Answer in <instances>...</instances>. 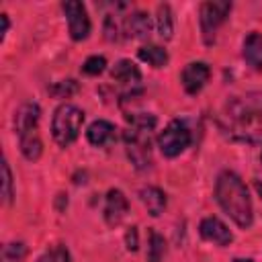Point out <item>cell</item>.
<instances>
[{
    "label": "cell",
    "mask_w": 262,
    "mask_h": 262,
    "mask_svg": "<svg viewBox=\"0 0 262 262\" xmlns=\"http://www.w3.org/2000/svg\"><path fill=\"white\" fill-rule=\"evenodd\" d=\"M215 201L223 209V213L239 227L248 229L254 223V207L250 199V190L239 174L233 170H223L215 180Z\"/></svg>",
    "instance_id": "cell-1"
},
{
    "label": "cell",
    "mask_w": 262,
    "mask_h": 262,
    "mask_svg": "<svg viewBox=\"0 0 262 262\" xmlns=\"http://www.w3.org/2000/svg\"><path fill=\"white\" fill-rule=\"evenodd\" d=\"M225 117L229 119V133L235 139L254 143L262 129V113L242 98H233L225 104Z\"/></svg>",
    "instance_id": "cell-2"
},
{
    "label": "cell",
    "mask_w": 262,
    "mask_h": 262,
    "mask_svg": "<svg viewBox=\"0 0 262 262\" xmlns=\"http://www.w3.org/2000/svg\"><path fill=\"white\" fill-rule=\"evenodd\" d=\"M84 125V111L72 102H63L53 111L51 117V137L59 147L72 145Z\"/></svg>",
    "instance_id": "cell-3"
},
{
    "label": "cell",
    "mask_w": 262,
    "mask_h": 262,
    "mask_svg": "<svg viewBox=\"0 0 262 262\" xmlns=\"http://www.w3.org/2000/svg\"><path fill=\"white\" fill-rule=\"evenodd\" d=\"M158 147L164 158H178L182 151L188 149L192 143V133L188 125L180 119H172L160 133H158Z\"/></svg>",
    "instance_id": "cell-4"
},
{
    "label": "cell",
    "mask_w": 262,
    "mask_h": 262,
    "mask_svg": "<svg viewBox=\"0 0 262 262\" xmlns=\"http://www.w3.org/2000/svg\"><path fill=\"white\" fill-rule=\"evenodd\" d=\"M231 8H233V4L231 2H225V0H209V2H203L201 4L199 25H201V35H203L205 45H213L215 43L217 31L227 20Z\"/></svg>",
    "instance_id": "cell-5"
},
{
    "label": "cell",
    "mask_w": 262,
    "mask_h": 262,
    "mask_svg": "<svg viewBox=\"0 0 262 262\" xmlns=\"http://www.w3.org/2000/svg\"><path fill=\"white\" fill-rule=\"evenodd\" d=\"M123 145L129 162L135 170H147L151 168V143L149 133L137 131V129H125L123 131Z\"/></svg>",
    "instance_id": "cell-6"
},
{
    "label": "cell",
    "mask_w": 262,
    "mask_h": 262,
    "mask_svg": "<svg viewBox=\"0 0 262 262\" xmlns=\"http://www.w3.org/2000/svg\"><path fill=\"white\" fill-rule=\"evenodd\" d=\"M61 10L66 14L68 20V33L72 37V41H84L90 37L92 31V23L88 16V10L82 2L78 0H66L61 2Z\"/></svg>",
    "instance_id": "cell-7"
},
{
    "label": "cell",
    "mask_w": 262,
    "mask_h": 262,
    "mask_svg": "<svg viewBox=\"0 0 262 262\" xmlns=\"http://www.w3.org/2000/svg\"><path fill=\"white\" fill-rule=\"evenodd\" d=\"M211 78V68L207 61H188L180 72V84L186 94H199Z\"/></svg>",
    "instance_id": "cell-8"
},
{
    "label": "cell",
    "mask_w": 262,
    "mask_h": 262,
    "mask_svg": "<svg viewBox=\"0 0 262 262\" xmlns=\"http://www.w3.org/2000/svg\"><path fill=\"white\" fill-rule=\"evenodd\" d=\"M129 213V199L121 188H111L104 196V207H102V217L108 227H117L123 223V219Z\"/></svg>",
    "instance_id": "cell-9"
},
{
    "label": "cell",
    "mask_w": 262,
    "mask_h": 262,
    "mask_svg": "<svg viewBox=\"0 0 262 262\" xmlns=\"http://www.w3.org/2000/svg\"><path fill=\"white\" fill-rule=\"evenodd\" d=\"M199 235H201L205 242L215 244V246H219V248H225V246H229V244L233 242L231 229H229L219 217H215V215H209V217L201 219V223H199Z\"/></svg>",
    "instance_id": "cell-10"
},
{
    "label": "cell",
    "mask_w": 262,
    "mask_h": 262,
    "mask_svg": "<svg viewBox=\"0 0 262 262\" xmlns=\"http://www.w3.org/2000/svg\"><path fill=\"white\" fill-rule=\"evenodd\" d=\"M121 31L127 39H147L151 33V18L143 10H135L127 14L121 23Z\"/></svg>",
    "instance_id": "cell-11"
},
{
    "label": "cell",
    "mask_w": 262,
    "mask_h": 262,
    "mask_svg": "<svg viewBox=\"0 0 262 262\" xmlns=\"http://www.w3.org/2000/svg\"><path fill=\"white\" fill-rule=\"evenodd\" d=\"M86 139L94 147H108L117 139V127H115V123H111L106 119H96L88 125Z\"/></svg>",
    "instance_id": "cell-12"
},
{
    "label": "cell",
    "mask_w": 262,
    "mask_h": 262,
    "mask_svg": "<svg viewBox=\"0 0 262 262\" xmlns=\"http://www.w3.org/2000/svg\"><path fill=\"white\" fill-rule=\"evenodd\" d=\"M39 119H41V106L37 102H25L16 108L14 113V131L16 135H25V133H31V131H37V125H39Z\"/></svg>",
    "instance_id": "cell-13"
},
{
    "label": "cell",
    "mask_w": 262,
    "mask_h": 262,
    "mask_svg": "<svg viewBox=\"0 0 262 262\" xmlns=\"http://www.w3.org/2000/svg\"><path fill=\"white\" fill-rule=\"evenodd\" d=\"M137 196H139V201L143 203L145 211H147L151 217H160V215L164 213L166 205H168L166 192H164L162 188H158V186H151V184L141 186L139 192H137Z\"/></svg>",
    "instance_id": "cell-14"
},
{
    "label": "cell",
    "mask_w": 262,
    "mask_h": 262,
    "mask_svg": "<svg viewBox=\"0 0 262 262\" xmlns=\"http://www.w3.org/2000/svg\"><path fill=\"white\" fill-rule=\"evenodd\" d=\"M242 57L254 70H262V33L250 31L242 43Z\"/></svg>",
    "instance_id": "cell-15"
},
{
    "label": "cell",
    "mask_w": 262,
    "mask_h": 262,
    "mask_svg": "<svg viewBox=\"0 0 262 262\" xmlns=\"http://www.w3.org/2000/svg\"><path fill=\"white\" fill-rule=\"evenodd\" d=\"M111 78L125 86H137L141 82V72L131 59H119L111 68Z\"/></svg>",
    "instance_id": "cell-16"
},
{
    "label": "cell",
    "mask_w": 262,
    "mask_h": 262,
    "mask_svg": "<svg viewBox=\"0 0 262 262\" xmlns=\"http://www.w3.org/2000/svg\"><path fill=\"white\" fill-rule=\"evenodd\" d=\"M137 57H139L143 63H147V66H151V68H156V70L164 68V66L170 61L168 51H166L162 45H156V43L141 45V47L137 49Z\"/></svg>",
    "instance_id": "cell-17"
},
{
    "label": "cell",
    "mask_w": 262,
    "mask_h": 262,
    "mask_svg": "<svg viewBox=\"0 0 262 262\" xmlns=\"http://www.w3.org/2000/svg\"><path fill=\"white\" fill-rule=\"evenodd\" d=\"M156 29L164 41H170L174 37V16H172L170 4H166V2L158 4V8H156Z\"/></svg>",
    "instance_id": "cell-18"
},
{
    "label": "cell",
    "mask_w": 262,
    "mask_h": 262,
    "mask_svg": "<svg viewBox=\"0 0 262 262\" xmlns=\"http://www.w3.org/2000/svg\"><path fill=\"white\" fill-rule=\"evenodd\" d=\"M18 147H20V154L25 156V160H29V162H37L43 154V141H41L37 131L20 135L18 137Z\"/></svg>",
    "instance_id": "cell-19"
},
{
    "label": "cell",
    "mask_w": 262,
    "mask_h": 262,
    "mask_svg": "<svg viewBox=\"0 0 262 262\" xmlns=\"http://www.w3.org/2000/svg\"><path fill=\"white\" fill-rule=\"evenodd\" d=\"M164 254H166V239L158 231L149 229V233H147V254H145V260L147 262H164Z\"/></svg>",
    "instance_id": "cell-20"
},
{
    "label": "cell",
    "mask_w": 262,
    "mask_h": 262,
    "mask_svg": "<svg viewBox=\"0 0 262 262\" xmlns=\"http://www.w3.org/2000/svg\"><path fill=\"white\" fill-rule=\"evenodd\" d=\"M125 119H127L131 129L143 131V133L154 131L156 125H158V117L151 115V113H129V115H125Z\"/></svg>",
    "instance_id": "cell-21"
},
{
    "label": "cell",
    "mask_w": 262,
    "mask_h": 262,
    "mask_svg": "<svg viewBox=\"0 0 262 262\" xmlns=\"http://www.w3.org/2000/svg\"><path fill=\"white\" fill-rule=\"evenodd\" d=\"M49 94L53 98H70L72 94H76L80 90V84L74 80V78H66V80H59V82H53L49 88Z\"/></svg>",
    "instance_id": "cell-22"
},
{
    "label": "cell",
    "mask_w": 262,
    "mask_h": 262,
    "mask_svg": "<svg viewBox=\"0 0 262 262\" xmlns=\"http://www.w3.org/2000/svg\"><path fill=\"white\" fill-rule=\"evenodd\" d=\"M37 262H72V254L66 244H53L37 258Z\"/></svg>",
    "instance_id": "cell-23"
},
{
    "label": "cell",
    "mask_w": 262,
    "mask_h": 262,
    "mask_svg": "<svg viewBox=\"0 0 262 262\" xmlns=\"http://www.w3.org/2000/svg\"><path fill=\"white\" fill-rule=\"evenodd\" d=\"M2 201L6 205H12L14 201V180H12L8 160H2Z\"/></svg>",
    "instance_id": "cell-24"
},
{
    "label": "cell",
    "mask_w": 262,
    "mask_h": 262,
    "mask_svg": "<svg viewBox=\"0 0 262 262\" xmlns=\"http://www.w3.org/2000/svg\"><path fill=\"white\" fill-rule=\"evenodd\" d=\"M27 256V246L23 242H8L2 248V262H23Z\"/></svg>",
    "instance_id": "cell-25"
},
{
    "label": "cell",
    "mask_w": 262,
    "mask_h": 262,
    "mask_svg": "<svg viewBox=\"0 0 262 262\" xmlns=\"http://www.w3.org/2000/svg\"><path fill=\"white\" fill-rule=\"evenodd\" d=\"M106 70V57L104 55H90L82 63V74L86 76H100Z\"/></svg>",
    "instance_id": "cell-26"
},
{
    "label": "cell",
    "mask_w": 262,
    "mask_h": 262,
    "mask_svg": "<svg viewBox=\"0 0 262 262\" xmlns=\"http://www.w3.org/2000/svg\"><path fill=\"white\" fill-rule=\"evenodd\" d=\"M102 31H104V39H106V41H117V39H119V25H117V20H115L113 14H106V16H104Z\"/></svg>",
    "instance_id": "cell-27"
},
{
    "label": "cell",
    "mask_w": 262,
    "mask_h": 262,
    "mask_svg": "<svg viewBox=\"0 0 262 262\" xmlns=\"http://www.w3.org/2000/svg\"><path fill=\"white\" fill-rule=\"evenodd\" d=\"M125 248H127V252H137L139 250V231H137V225L127 227V231H125Z\"/></svg>",
    "instance_id": "cell-28"
},
{
    "label": "cell",
    "mask_w": 262,
    "mask_h": 262,
    "mask_svg": "<svg viewBox=\"0 0 262 262\" xmlns=\"http://www.w3.org/2000/svg\"><path fill=\"white\" fill-rule=\"evenodd\" d=\"M0 20H2V29H0V43L6 39V33H8V27H10V20H8V14H0Z\"/></svg>",
    "instance_id": "cell-29"
},
{
    "label": "cell",
    "mask_w": 262,
    "mask_h": 262,
    "mask_svg": "<svg viewBox=\"0 0 262 262\" xmlns=\"http://www.w3.org/2000/svg\"><path fill=\"white\" fill-rule=\"evenodd\" d=\"M254 188H256V192H258V196L262 199V180H256V182H254Z\"/></svg>",
    "instance_id": "cell-30"
},
{
    "label": "cell",
    "mask_w": 262,
    "mask_h": 262,
    "mask_svg": "<svg viewBox=\"0 0 262 262\" xmlns=\"http://www.w3.org/2000/svg\"><path fill=\"white\" fill-rule=\"evenodd\" d=\"M233 262H254L252 258H233Z\"/></svg>",
    "instance_id": "cell-31"
},
{
    "label": "cell",
    "mask_w": 262,
    "mask_h": 262,
    "mask_svg": "<svg viewBox=\"0 0 262 262\" xmlns=\"http://www.w3.org/2000/svg\"><path fill=\"white\" fill-rule=\"evenodd\" d=\"M260 162H262V151H260Z\"/></svg>",
    "instance_id": "cell-32"
}]
</instances>
